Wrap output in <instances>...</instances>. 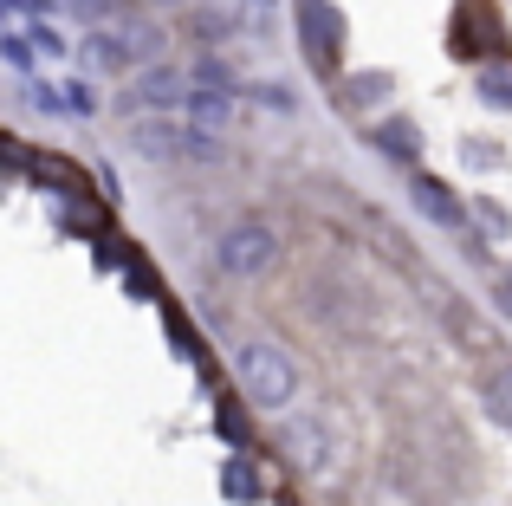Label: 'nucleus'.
Masks as SVG:
<instances>
[{"label": "nucleus", "mask_w": 512, "mask_h": 506, "mask_svg": "<svg viewBox=\"0 0 512 506\" xmlns=\"http://www.w3.org/2000/svg\"><path fill=\"white\" fill-rule=\"evenodd\" d=\"M409 202L422 208V215L435 221L441 234H474V221H467V202H461V195H454V189H448L441 176H428L422 163L409 169Z\"/></svg>", "instance_id": "20e7f679"}, {"label": "nucleus", "mask_w": 512, "mask_h": 506, "mask_svg": "<svg viewBox=\"0 0 512 506\" xmlns=\"http://www.w3.org/2000/svg\"><path fill=\"white\" fill-rule=\"evenodd\" d=\"M474 98L493 104V111H512V59H487V65H480Z\"/></svg>", "instance_id": "dca6fc26"}, {"label": "nucleus", "mask_w": 512, "mask_h": 506, "mask_svg": "<svg viewBox=\"0 0 512 506\" xmlns=\"http://www.w3.org/2000/svg\"><path fill=\"white\" fill-rule=\"evenodd\" d=\"M493 299H500V312L512 318V266H506V273H500V286H493Z\"/></svg>", "instance_id": "393cba45"}, {"label": "nucleus", "mask_w": 512, "mask_h": 506, "mask_svg": "<svg viewBox=\"0 0 512 506\" xmlns=\"http://www.w3.org/2000/svg\"><path fill=\"white\" fill-rule=\"evenodd\" d=\"M72 7H78V13H85V20H91V26H104V20H111V13H117V7H124V0H72Z\"/></svg>", "instance_id": "5701e85b"}, {"label": "nucleus", "mask_w": 512, "mask_h": 506, "mask_svg": "<svg viewBox=\"0 0 512 506\" xmlns=\"http://www.w3.org/2000/svg\"><path fill=\"white\" fill-rule=\"evenodd\" d=\"M389 72H357L350 85H338V104L344 111H376V104H389Z\"/></svg>", "instance_id": "4468645a"}, {"label": "nucleus", "mask_w": 512, "mask_h": 506, "mask_svg": "<svg viewBox=\"0 0 512 506\" xmlns=\"http://www.w3.org/2000/svg\"><path fill=\"white\" fill-rule=\"evenodd\" d=\"M104 26H111L117 46L130 52V72H137L143 59H163V46H169V33L156 26V13H150V7H137V0H124V7H117Z\"/></svg>", "instance_id": "39448f33"}, {"label": "nucleus", "mask_w": 512, "mask_h": 506, "mask_svg": "<svg viewBox=\"0 0 512 506\" xmlns=\"http://www.w3.org/2000/svg\"><path fill=\"white\" fill-rule=\"evenodd\" d=\"M370 137H376V150H383L389 163H409V169L422 163V130H415L409 117H383V124H376Z\"/></svg>", "instance_id": "9b49d317"}, {"label": "nucleus", "mask_w": 512, "mask_h": 506, "mask_svg": "<svg viewBox=\"0 0 512 506\" xmlns=\"http://www.w3.org/2000/svg\"><path fill=\"white\" fill-rule=\"evenodd\" d=\"M175 111H182V124H188V130H208V137H234V130H240V98H234V91L188 85Z\"/></svg>", "instance_id": "423d86ee"}, {"label": "nucleus", "mask_w": 512, "mask_h": 506, "mask_svg": "<svg viewBox=\"0 0 512 506\" xmlns=\"http://www.w3.org/2000/svg\"><path fill=\"white\" fill-rule=\"evenodd\" d=\"M221 494L234 500V506H260V500H266V481H260V468H253V461L240 455V448L221 461Z\"/></svg>", "instance_id": "f8f14e48"}, {"label": "nucleus", "mask_w": 512, "mask_h": 506, "mask_svg": "<svg viewBox=\"0 0 512 506\" xmlns=\"http://www.w3.org/2000/svg\"><path fill=\"white\" fill-rule=\"evenodd\" d=\"M20 91H26V104H33V111H65V98H59V91H52V85H39V72L26 78Z\"/></svg>", "instance_id": "4be33fe9"}, {"label": "nucleus", "mask_w": 512, "mask_h": 506, "mask_svg": "<svg viewBox=\"0 0 512 506\" xmlns=\"http://www.w3.org/2000/svg\"><path fill=\"white\" fill-rule=\"evenodd\" d=\"M279 253H286V234L273 228L266 215H240L221 228V241H214V266H221L227 279H240V286H253V279H266L279 266Z\"/></svg>", "instance_id": "7ed1b4c3"}, {"label": "nucleus", "mask_w": 512, "mask_h": 506, "mask_svg": "<svg viewBox=\"0 0 512 506\" xmlns=\"http://www.w3.org/2000/svg\"><path fill=\"white\" fill-rule=\"evenodd\" d=\"M467 221L480 228V241H506V234H512V215L493 202V195H474V202H467Z\"/></svg>", "instance_id": "a211bd4d"}, {"label": "nucleus", "mask_w": 512, "mask_h": 506, "mask_svg": "<svg viewBox=\"0 0 512 506\" xmlns=\"http://www.w3.org/2000/svg\"><path fill=\"white\" fill-rule=\"evenodd\" d=\"M279 455H286V468L299 474V481H338L344 461H350V435L338 429V416L331 409H299V416H279Z\"/></svg>", "instance_id": "f257e3e1"}, {"label": "nucleus", "mask_w": 512, "mask_h": 506, "mask_svg": "<svg viewBox=\"0 0 512 506\" xmlns=\"http://www.w3.org/2000/svg\"><path fill=\"white\" fill-rule=\"evenodd\" d=\"M188 85H208V91H240V72L221 59L214 46H201L195 52V65H188Z\"/></svg>", "instance_id": "f3484780"}, {"label": "nucleus", "mask_w": 512, "mask_h": 506, "mask_svg": "<svg viewBox=\"0 0 512 506\" xmlns=\"http://www.w3.org/2000/svg\"><path fill=\"white\" fill-rule=\"evenodd\" d=\"M182 91H188V72H182V65H169V59H143L137 78H130V98H137L143 111H175Z\"/></svg>", "instance_id": "6e6552de"}, {"label": "nucleus", "mask_w": 512, "mask_h": 506, "mask_svg": "<svg viewBox=\"0 0 512 506\" xmlns=\"http://www.w3.org/2000/svg\"><path fill=\"white\" fill-rule=\"evenodd\" d=\"M124 143L137 156H150V163H175V156H182V124H175L169 111H143V117H130Z\"/></svg>", "instance_id": "1a4fd4ad"}, {"label": "nucleus", "mask_w": 512, "mask_h": 506, "mask_svg": "<svg viewBox=\"0 0 512 506\" xmlns=\"http://www.w3.org/2000/svg\"><path fill=\"white\" fill-rule=\"evenodd\" d=\"M78 65H85V78H124L130 72V52L117 46L111 26H91V33L78 39Z\"/></svg>", "instance_id": "9d476101"}, {"label": "nucleus", "mask_w": 512, "mask_h": 506, "mask_svg": "<svg viewBox=\"0 0 512 506\" xmlns=\"http://www.w3.org/2000/svg\"><path fill=\"white\" fill-rule=\"evenodd\" d=\"M214 429H221L234 448H247V429H240V409H221V416H214Z\"/></svg>", "instance_id": "b1692460"}, {"label": "nucleus", "mask_w": 512, "mask_h": 506, "mask_svg": "<svg viewBox=\"0 0 512 506\" xmlns=\"http://www.w3.org/2000/svg\"><path fill=\"white\" fill-rule=\"evenodd\" d=\"M0 52H7V65H13L20 78H33V72H39V52L26 46V39H13V33H7V39H0Z\"/></svg>", "instance_id": "aec40b11"}, {"label": "nucleus", "mask_w": 512, "mask_h": 506, "mask_svg": "<svg viewBox=\"0 0 512 506\" xmlns=\"http://www.w3.org/2000/svg\"><path fill=\"white\" fill-rule=\"evenodd\" d=\"M59 98H65V111H78V117H91V111H98V91H91L85 78H72V85H65Z\"/></svg>", "instance_id": "412c9836"}, {"label": "nucleus", "mask_w": 512, "mask_h": 506, "mask_svg": "<svg viewBox=\"0 0 512 506\" xmlns=\"http://www.w3.org/2000/svg\"><path fill=\"white\" fill-rule=\"evenodd\" d=\"M234 33H240V20L227 7H208V0L188 7V39H195V46H221V39H234Z\"/></svg>", "instance_id": "ddd939ff"}, {"label": "nucleus", "mask_w": 512, "mask_h": 506, "mask_svg": "<svg viewBox=\"0 0 512 506\" xmlns=\"http://www.w3.org/2000/svg\"><path fill=\"white\" fill-rule=\"evenodd\" d=\"M137 7H150V13H156V7H182V0H137Z\"/></svg>", "instance_id": "a878e982"}, {"label": "nucleus", "mask_w": 512, "mask_h": 506, "mask_svg": "<svg viewBox=\"0 0 512 506\" xmlns=\"http://www.w3.org/2000/svg\"><path fill=\"white\" fill-rule=\"evenodd\" d=\"M299 39L312 52L318 72H338V39H344V13L331 0H299Z\"/></svg>", "instance_id": "0eeeda50"}, {"label": "nucleus", "mask_w": 512, "mask_h": 506, "mask_svg": "<svg viewBox=\"0 0 512 506\" xmlns=\"http://www.w3.org/2000/svg\"><path fill=\"white\" fill-rule=\"evenodd\" d=\"M234 377H240V403L260 409V416H286V409L299 403V390H305L299 364H292L273 338L240 344V351H234Z\"/></svg>", "instance_id": "f03ea898"}, {"label": "nucleus", "mask_w": 512, "mask_h": 506, "mask_svg": "<svg viewBox=\"0 0 512 506\" xmlns=\"http://www.w3.org/2000/svg\"><path fill=\"white\" fill-rule=\"evenodd\" d=\"M20 33H26V46H33L39 59H65V39L52 33V26L39 20V13H26V26H20Z\"/></svg>", "instance_id": "6ab92c4d"}, {"label": "nucleus", "mask_w": 512, "mask_h": 506, "mask_svg": "<svg viewBox=\"0 0 512 506\" xmlns=\"http://www.w3.org/2000/svg\"><path fill=\"white\" fill-rule=\"evenodd\" d=\"M480 403H487V416L500 422V429H512V357L480 377Z\"/></svg>", "instance_id": "2eb2a0df"}]
</instances>
